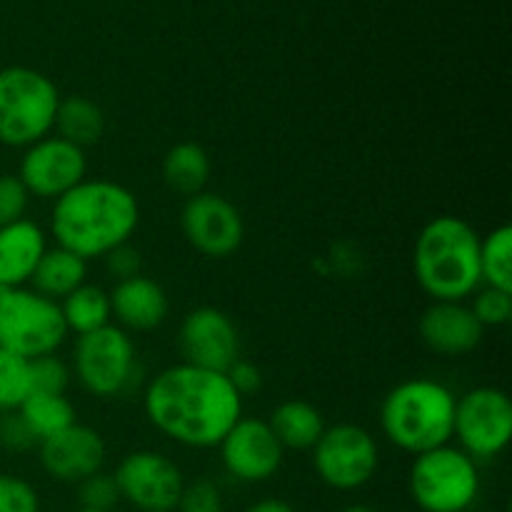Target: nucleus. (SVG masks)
<instances>
[{
  "label": "nucleus",
  "mask_w": 512,
  "mask_h": 512,
  "mask_svg": "<svg viewBox=\"0 0 512 512\" xmlns=\"http://www.w3.org/2000/svg\"><path fill=\"white\" fill-rule=\"evenodd\" d=\"M143 410L150 425L175 445L210 450L243 418V398L225 373L178 363L148 380Z\"/></svg>",
  "instance_id": "f257e3e1"
},
{
  "label": "nucleus",
  "mask_w": 512,
  "mask_h": 512,
  "mask_svg": "<svg viewBox=\"0 0 512 512\" xmlns=\"http://www.w3.org/2000/svg\"><path fill=\"white\" fill-rule=\"evenodd\" d=\"M140 225V203L125 185L105 178H85L50 210L55 245L78 258L103 260L110 250L130 243Z\"/></svg>",
  "instance_id": "f03ea898"
},
{
  "label": "nucleus",
  "mask_w": 512,
  "mask_h": 512,
  "mask_svg": "<svg viewBox=\"0 0 512 512\" xmlns=\"http://www.w3.org/2000/svg\"><path fill=\"white\" fill-rule=\"evenodd\" d=\"M413 273L433 303H465L483 285L478 230L458 215L428 220L415 238Z\"/></svg>",
  "instance_id": "7ed1b4c3"
},
{
  "label": "nucleus",
  "mask_w": 512,
  "mask_h": 512,
  "mask_svg": "<svg viewBox=\"0 0 512 512\" xmlns=\"http://www.w3.org/2000/svg\"><path fill=\"white\" fill-rule=\"evenodd\" d=\"M455 395L433 378L398 383L380 405V430L403 453L415 455L453 440Z\"/></svg>",
  "instance_id": "20e7f679"
},
{
  "label": "nucleus",
  "mask_w": 512,
  "mask_h": 512,
  "mask_svg": "<svg viewBox=\"0 0 512 512\" xmlns=\"http://www.w3.org/2000/svg\"><path fill=\"white\" fill-rule=\"evenodd\" d=\"M58 103V88L40 70L25 65L0 70V145L25 150L53 135Z\"/></svg>",
  "instance_id": "39448f33"
},
{
  "label": "nucleus",
  "mask_w": 512,
  "mask_h": 512,
  "mask_svg": "<svg viewBox=\"0 0 512 512\" xmlns=\"http://www.w3.org/2000/svg\"><path fill=\"white\" fill-rule=\"evenodd\" d=\"M408 488L423 512H468L480 495V468L458 445H440L415 455Z\"/></svg>",
  "instance_id": "423d86ee"
},
{
  "label": "nucleus",
  "mask_w": 512,
  "mask_h": 512,
  "mask_svg": "<svg viewBox=\"0 0 512 512\" xmlns=\"http://www.w3.org/2000/svg\"><path fill=\"white\" fill-rule=\"evenodd\" d=\"M70 373L93 398H123L140 375L138 350L130 333L110 323L95 333L78 335Z\"/></svg>",
  "instance_id": "0eeeda50"
},
{
  "label": "nucleus",
  "mask_w": 512,
  "mask_h": 512,
  "mask_svg": "<svg viewBox=\"0 0 512 512\" xmlns=\"http://www.w3.org/2000/svg\"><path fill=\"white\" fill-rule=\"evenodd\" d=\"M68 338L60 303L33 288L0 293V348L23 360L55 355Z\"/></svg>",
  "instance_id": "6e6552de"
},
{
  "label": "nucleus",
  "mask_w": 512,
  "mask_h": 512,
  "mask_svg": "<svg viewBox=\"0 0 512 512\" xmlns=\"http://www.w3.org/2000/svg\"><path fill=\"white\" fill-rule=\"evenodd\" d=\"M380 465L378 440L355 423H335L313 445V468L320 483L338 493H353L375 478Z\"/></svg>",
  "instance_id": "1a4fd4ad"
},
{
  "label": "nucleus",
  "mask_w": 512,
  "mask_h": 512,
  "mask_svg": "<svg viewBox=\"0 0 512 512\" xmlns=\"http://www.w3.org/2000/svg\"><path fill=\"white\" fill-rule=\"evenodd\" d=\"M453 438L458 448L480 463L505 453L512 438V403L493 385L473 388L455 400Z\"/></svg>",
  "instance_id": "9d476101"
},
{
  "label": "nucleus",
  "mask_w": 512,
  "mask_h": 512,
  "mask_svg": "<svg viewBox=\"0 0 512 512\" xmlns=\"http://www.w3.org/2000/svg\"><path fill=\"white\" fill-rule=\"evenodd\" d=\"M120 500L138 512H173L183 493V470L158 450H135L118 463L113 473Z\"/></svg>",
  "instance_id": "9b49d317"
},
{
  "label": "nucleus",
  "mask_w": 512,
  "mask_h": 512,
  "mask_svg": "<svg viewBox=\"0 0 512 512\" xmlns=\"http://www.w3.org/2000/svg\"><path fill=\"white\" fill-rule=\"evenodd\" d=\"M180 228L195 253L210 260H223L238 253L245 238V223L240 210L218 193L193 195L180 210Z\"/></svg>",
  "instance_id": "f8f14e48"
},
{
  "label": "nucleus",
  "mask_w": 512,
  "mask_h": 512,
  "mask_svg": "<svg viewBox=\"0 0 512 512\" xmlns=\"http://www.w3.org/2000/svg\"><path fill=\"white\" fill-rule=\"evenodd\" d=\"M18 178L30 193V198L58 200L75 185L88 178V155L83 148L48 135L23 150L18 165Z\"/></svg>",
  "instance_id": "ddd939ff"
},
{
  "label": "nucleus",
  "mask_w": 512,
  "mask_h": 512,
  "mask_svg": "<svg viewBox=\"0 0 512 512\" xmlns=\"http://www.w3.org/2000/svg\"><path fill=\"white\" fill-rule=\"evenodd\" d=\"M223 470L238 483H265L283 468L285 448L270 430L268 420L240 418L218 445Z\"/></svg>",
  "instance_id": "4468645a"
},
{
  "label": "nucleus",
  "mask_w": 512,
  "mask_h": 512,
  "mask_svg": "<svg viewBox=\"0 0 512 512\" xmlns=\"http://www.w3.org/2000/svg\"><path fill=\"white\" fill-rule=\"evenodd\" d=\"M183 363L225 373L240 358V333L228 313L213 305L190 310L178 330Z\"/></svg>",
  "instance_id": "2eb2a0df"
},
{
  "label": "nucleus",
  "mask_w": 512,
  "mask_h": 512,
  "mask_svg": "<svg viewBox=\"0 0 512 512\" xmlns=\"http://www.w3.org/2000/svg\"><path fill=\"white\" fill-rule=\"evenodd\" d=\"M40 465L58 483L78 485L105 465V440L90 425L73 423L38 445Z\"/></svg>",
  "instance_id": "dca6fc26"
},
{
  "label": "nucleus",
  "mask_w": 512,
  "mask_h": 512,
  "mask_svg": "<svg viewBox=\"0 0 512 512\" xmlns=\"http://www.w3.org/2000/svg\"><path fill=\"white\" fill-rule=\"evenodd\" d=\"M420 338L440 358H463L483 343L485 328L475 320L468 303L435 300L420 315Z\"/></svg>",
  "instance_id": "f3484780"
},
{
  "label": "nucleus",
  "mask_w": 512,
  "mask_h": 512,
  "mask_svg": "<svg viewBox=\"0 0 512 512\" xmlns=\"http://www.w3.org/2000/svg\"><path fill=\"white\" fill-rule=\"evenodd\" d=\"M108 295L115 325L125 333H148L160 328L170 313V300L163 285L143 273L115 283Z\"/></svg>",
  "instance_id": "a211bd4d"
},
{
  "label": "nucleus",
  "mask_w": 512,
  "mask_h": 512,
  "mask_svg": "<svg viewBox=\"0 0 512 512\" xmlns=\"http://www.w3.org/2000/svg\"><path fill=\"white\" fill-rule=\"evenodd\" d=\"M48 250V235L35 220L23 218L0 228V288H25Z\"/></svg>",
  "instance_id": "6ab92c4d"
},
{
  "label": "nucleus",
  "mask_w": 512,
  "mask_h": 512,
  "mask_svg": "<svg viewBox=\"0 0 512 512\" xmlns=\"http://www.w3.org/2000/svg\"><path fill=\"white\" fill-rule=\"evenodd\" d=\"M85 283H88V263L70 250L60 248V245L45 250L33 278H30L35 293L45 295L55 303L68 298L73 290H78Z\"/></svg>",
  "instance_id": "aec40b11"
},
{
  "label": "nucleus",
  "mask_w": 512,
  "mask_h": 512,
  "mask_svg": "<svg viewBox=\"0 0 512 512\" xmlns=\"http://www.w3.org/2000/svg\"><path fill=\"white\" fill-rule=\"evenodd\" d=\"M270 430L285 450H313L325 425L323 413L308 400H285L268 420Z\"/></svg>",
  "instance_id": "412c9836"
},
{
  "label": "nucleus",
  "mask_w": 512,
  "mask_h": 512,
  "mask_svg": "<svg viewBox=\"0 0 512 512\" xmlns=\"http://www.w3.org/2000/svg\"><path fill=\"white\" fill-rule=\"evenodd\" d=\"M210 173H213V163H210L208 150L190 140L173 145L163 158V183L185 198L203 193Z\"/></svg>",
  "instance_id": "4be33fe9"
},
{
  "label": "nucleus",
  "mask_w": 512,
  "mask_h": 512,
  "mask_svg": "<svg viewBox=\"0 0 512 512\" xmlns=\"http://www.w3.org/2000/svg\"><path fill=\"white\" fill-rule=\"evenodd\" d=\"M53 130L58 138L85 150L103 138L105 115L100 105L85 95H68V98H60Z\"/></svg>",
  "instance_id": "5701e85b"
},
{
  "label": "nucleus",
  "mask_w": 512,
  "mask_h": 512,
  "mask_svg": "<svg viewBox=\"0 0 512 512\" xmlns=\"http://www.w3.org/2000/svg\"><path fill=\"white\" fill-rule=\"evenodd\" d=\"M60 313H63L68 333L88 335L95 330L113 323V310H110L108 290L100 285L85 283L78 290L60 300Z\"/></svg>",
  "instance_id": "b1692460"
},
{
  "label": "nucleus",
  "mask_w": 512,
  "mask_h": 512,
  "mask_svg": "<svg viewBox=\"0 0 512 512\" xmlns=\"http://www.w3.org/2000/svg\"><path fill=\"white\" fill-rule=\"evenodd\" d=\"M18 415L25 420L30 433L38 438V445L45 438H53L60 430L70 428L75 420V408L68 400V395L53 393H30L18 408Z\"/></svg>",
  "instance_id": "393cba45"
},
{
  "label": "nucleus",
  "mask_w": 512,
  "mask_h": 512,
  "mask_svg": "<svg viewBox=\"0 0 512 512\" xmlns=\"http://www.w3.org/2000/svg\"><path fill=\"white\" fill-rule=\"evenodd\" d=\"M480 280L488 288L512 293V228L498 225L480 238Z\"/></svg>",
  "instance_id": "a878e982"
},
{
  "label": "nucleus",
  "mask_w": 512,
  "mask_h": 512,
  "mask_svg": "<svg viewBox=\"0 0 512 512\" xmlns=\"http://www.w3.org/2000/svg\"><path fill=\"white\" fill-rule=\"evenodd\" d=\"M30 393V363L0 348V415L15 413Z\"/></svg>",
  "instance_id": "bb28decb"
},
{
  "label": "nucleus",
  "mask_w": 512,
  "mask_h": 512,
  "mask_svg": "<svg viewBox=\"0 0 512 512\" xmlns=\"http://www.w3.org/2000/svg\"><path fill=\"white\" fill-rule=\"evenodd\" d=\"M470 310L483 328H503L512 320V293L480 285L470 295Z\"/></svg>",
  "instance_id": "cd10ccee"
},
{
  "label": "nucleus",
  "mask_w": 512,
  "mask_h": 512,
  "mask_svg": "<svg viewBox=\"0 0 512 512\" xmlns=\"http://www.w3.org/2000/svg\"><path fill=\"white\" fill-rule=\"evenodd\" d=\"M30 363V385H33V393H53V395H65L68 393V385L73 373H70V365L63 358L55 355H43V358L28 360Z\"/></svg>",
  "instance_id": "c85d7f7f"
},
{
  "label": "nucleus",
  "mask_w": 512,
  "mask_h": 512,
  "mask_svg": "<svg viewBox=\"0 0 512 512\" xmlns=\"http://www.w3.org/2000/svg\"><path fill=\"white\" fill-rule=\"evenodd\" d=\"M78 500L80 508L85 510H98V512H113L115 505L120 503V490L118 483L110 473H95L78 483Z\"/></svg>",
  "instance_id": "c756f323"
},
{
  "label": "nucleus",
  "mask_w": 512,
  "mask_h": 512,
  "mask_svg": "<svg viewBox=\"0 0 512 512\" xmlns=\"http://www.w3.org/2000/svg\"><path fill=\"white\" fill-rule=\"evenodd\" d=\"M0 512H40V495L28 480L0 473Z\"/></svg>",
  "instance_id": "7c9ffc66"
},
{
  "label": "nucleus",
  "mask_w": 512,
  "mask_h": 512,
  "mask_svg": "<svg viewBox=\"0 0 512 512\" xmlns=\"http://www.w3.org/2000/svg\"><path fill=\"white\" fill-rule=\"evenodd\" d=\"M175 512H223V493L213 480H193L183 485Z\"/></svg>",
  "instance_id": "2f4dec72"
},
{
  "label": "nucleus",
  "mask_w": 512,
  "mask_h": 512,
  "mask_svg": "<svg viewBox=\"0 0 512 512\" xmlns=\"http://www.w3.org/2000/svg\"><path fill=\"white\" fill-rule=\"evenodd\" d=\"M30 205V193L20 183L18 175H0V228L25 218Z\"/></svg>",
  "instance_id": "473e14b6"
},
{
  "label": "nucleus",
  "mask_w": 512,
  "mask_h": 512,
  "mask_svg": "<svg viewBox=\"0 0 512 512\" xmlns=\"http://www.w3.org/2000/svg\"><path fill=\"white\" fill-rule=\"evenodd\" d=\"M0 445L8 448L10 453H28V450L38 448V438L30 433V428L20 418L18 410L0 415Z\"/></svg>",
  "instance_id": "72a5a7b5"
},
{
  "label": "nucleus",
  "mask_w": 512,
  "mask_h": 512,
  "mask_svg": "<svg viewBox=\"0 0 512 512\" xmlns=\"http://www.w3.org/2000/svg\"><path fill=\"white\" fill-rule=\"evenodd\" d=\"M103 263H105V270H108V275L115 280V283L135 278V275L143 273V255H140V250L133 248L130 243L118 245L115 250H110V253L103 258Z\"/></svg>",
  "instance_id": "f704fd0d"
},
{
  "label": "nucleus",
  "mask_w": 512,
  "mask_h": 512,
  "mask_svg": "<svg viewBox=\"0 0 512 512\" xmlns=\"http://www.w3.org/2000/svg\"><path fill=\"white\" fill-rule=\"evenodd\" d=\"M225 375H228L230 385L238 390L240 398L258 393L260 385H263V373H260V368H258V365L250 363V360H245V358L235 360V363L230 365L228 370H225Z\"/></svg>",
  "instance_id": "c9c22d12"
},
{
  "label": "nucleus",
  "mask_w": 512,
  "mask_h": 512,
  "mask_svg": "<svg viewBox=\"0 0 512 512\" xmlns=\"http://www.w3.org/2000/svg\"><path fill=\"white\" fill-rule=\"evenodd\" d=\"M245 512H295V508L280 498H263L250 505V508H245Z\"/></svg>",
  "instance_id": "e433bc0d"
},
{
  "label": "nucleus",
  "mask_w": 512,
  "mask_h": 512,
  "mask_svg": "<svg viewBox=\"0 0 512 512\" xmlns=\"http://www.w3.org/2000/svg\"><path fill=\"white\" fill-rule=\"evenodd\" d=\"M340 512H380V510L370 508V505H350V508H345V510H340Z\"/></svg>",
  "instance_id": "4c0bfd02"
},
{
  "label": "nucleus",
  "mask_w": 512,
  "mask_h": 512,
  "mask_svg": "<svg viewBox=\"0 0 512 512\" xmlns=\"http://www.w3.org/2000/svg\"><path fill=\"white\" fill-rule=\"evenodd\" d=\"M75 512H98V510H85V508H78Z\"/></svg>",
  "instance_id": "58836bf2"
},
{
  "label": "nucleus",
  "mask_w": 512,
  "mask_h": 512,
  "mask_svg": "<svg viewBox=\"0 0 512 512\" xmlns=\"http://www.w3.org/2000/svg\"><path fill=\"white\" fill-rule=\"evenodd\" d=\"M0 293H3V288H0Z\"/></svg>",
  "instance_id": "ea45409f"
}]
</instances>
